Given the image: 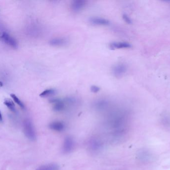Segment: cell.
<instances>
[{"mask_svg":"<svg viewBox=\"0 0 170 170\" xmlns=\"http://www.w3.org/2000/svg\"><path fill=\"white\" fill-rule=\"evenodd\" d=\"M128 123V112L121 109L113 111L108 115L106 121V126L113 138L121 139L127 132Z\"/></svg>","mask_w":170,"mask_h":170,"instance_id":"6da1fadb","label":"cell"},{"mask_svg":"<svg viewBox=\"0 0 170 170\" xmlns=\"http://www.w3.org/2000/svg\"><path fill=\"white\" fill-rule=\"evenodd\" d=\"M23 132L25 135L31 141H35L36 138V130L30 119H26L23 121Z\"/></svg>","mask_w":170,"mask_h":170,"instance_id":"7a4b0ae2","label":"cell"},{"mask_svg":"<svg viewBox=\"0 0 170 170\" xmlns=\"http://www.w3.org/2000/svg\"><path fill=\"white\" fill-rule=\"evenodd\" d=\"M0 40L15 49H18L19 47L17 40L6 31L0 33Z\"/></svg>","mask_w":170,"mask_h":170,"instance_id":"3957f363","label":"cell"},{"mask_svg":"<svg viewBox=\"0 0 170 170\" xmlns=\"http://www.w3.org/2000/svg\"><path fill=\"white\" fill-rule=\"evenodd\" d=\"M127 70V68L125 64L122 63L117 64L111 68V73L117 78H122L124 75Z\"/></svg>","mask_w":170,"mask_h":170,"instance_id":"277c9868","label":"cell"},{"mask_svg":"<svg viewBox=\"0 0 170 170\" xmlns=\"http://www.w3.org/2000/svg\"><path fill=\"white\" fill-rule=\"evenodd\" d=\"M88 147L91 152L97 153L100 151L103 148V144L102 141L99 138L93 137L90 139L88 142Z\"/></svg>","mask_w":170,"mask_h":170,"instance_id":"5b68a950","label":"cell"},{"mask_svg":"<svg viewBox=\"0 0 170 170\" xmlns=\"http://www.w3.org/2000/svg\"><path fill=\"white\" fill-rule=\"evenodd\" d=\"M69 40L64 37H56L52 38L49 41V44L54 47H63L68 44Z\"/></svg>","mask_w":170,"mask_h":170,"instance_id":"8992f818","label":"cell"},{"mask_svg":"<svg viewBox=\"0 0 170 170\" xmlns=\"http://www.w3.org/2000/svg\"><path fill=\"white\" fill-rule=\"evenodd\" d=\"M75 142L74 139L70 136H68L65 139L63 143L62 150L64 153H70L74 149Z\"/></svg>","mask_w":170,"mask_h":170,"instance_id":"52a82bcc","label":"cell"},{"mask_svg":"<svg viewBox=\"0 0 170 170\" xmlns=\"http://www.w3.org/2000/svg\"><path fill=\"white\" fill-rule=\"evenodd\" d=\"M89 22L92 25L99 26H106L110 24V21L108 19L99 17H91L89 19Z\"/></svg>","mask_w":170,"mask_h":170,"instance_id":"ba28073f","label":"cell"},{"mask_svg":"<svg viewBox=\"0 0 170 170\" xmlns=\"http://www.w3.org/2000/svg\"><path fill=\"white\" fill-rule=\"evenodd\" d=\"M86 2L84 0H74L71 4V9L74 12L82 11L85 8Z\"/></svg>","mask_w":170,"mask_h":170,"instance_id":"9c48e42d","label":"cell"},{"mask_svg":"<svg viewBox=\"0 0 170 170\" xmlns=\"http://www.w3.org/2000/svg\"><path fill=\"white\" fill-rule=\"evenodd\" d=\"M50 102L53 104V110L56 112H61L66 108V104L64 100L53 99H51Z\"/></svg>","mask_w":170,"mask_h":170,"instance_id":"30bf717a","label":"cell"},{"mask_svg":"<svg viewBox=\"0 0 170 170\" xmlns=\"http://www.w3.org/2000/svg\"><path fill=\"white\" fill-rule=\"evenodd\" d=\"M131 47V43L127 42H114L110 44V49L111 50L129 49Z\"/></svg>","mask_w":170,"mask_h":170,"instance_id":"8fae6325","label":"cell"},{"mask_svg":"<svg viewBox=\"0 0 170 170\" xmlns=\"http://www.w3.org/2000/svg\"><path fill=\"white\" fill-rule=\"evenodd\" d=\"M109 102L107 100L100 99L95 101L93 104V106L97 110L102 111L107 108Z\"/></svg>","mask_w":170,"mask_h":170,"instance_id":"7c38bea8","label":"cell"},{"mask_svg":"<svg viewBox=\"0 0 170 170\" xmlns=\"http://www.w3.org/2000/svg\"><path fill=\"white\" fill-rule=\"evenodd\" d=\"M49 128L55 131L62 132L65 129V125L62 122L54 121L50 124Z\"/></svg>","mask_w":170,"mask_h":170,"instance_id":"4fadbf2b","label":"cell"},{"mask_svg":"<svg viewBox=\"0 0 170 170\" xmlns=\"http://www.w3.org/2000/svg\"><path fill=\"white\" fill-rule=\"evenodd\" d=\"M138 158L141 161L147 162L150 160L152 158V156L150 153L146 150L140 151L138 154Z\"/></svg>","mask_w":170,"mask_h":170,"instance_id":"5bb4252c","label":"cell"},{"mask_svg":"<svg viewBox=\"0 0 170 170\" xmlns=\"http://www.w3.org/2000/svg\"><path fill=\"white\" fill-rule=\"evenodd\" d=\"M59 167L56 164H49L40 166L36 170H59Z\"/></svg>","mask_w":170,"mask_h":170,"instance_id":"9a60e30c","label":"cell"},{"mask_svg":"<svg viewBox=\"0 0 170 170\" xmlns=\"http://www.w3.org/2000/svg\"><path fill=\"white\" fill-rule=\"evenodd\" d=\"M4 103L9 109L11 110L12 112H15L16 111L15 104L11 99H9V98L5 99Z\"/></svg>","mask_w":170,"mask_h":170,"instance_id":"2e32d148","label":"cell"},{"mask_svg":"<svg viewBox=\"0 0 170 170\" xmlns=\"http://www.w3.org/2000/svg\"><path fill=\"white\" fill-rule=\"evenodd\" d=\"M56 92V90L54 89H47L42 92L40 94L39 96L41 97H48L49 96L52 95Z\"/></svg>","mask_w":170,"mask_h":170,"instance_id":"e0dca14e","label":"cell"},{"mask_svg":"<svg viewBox=\"0 0 170 170\" xmlns=\"http://www.w3.org/2000/svg\"><path fill=\"white\" fill-rule=\"evenodd\" d=\"M10 96L12 98L15 102L22 109H25V106L24 104L22 102V101H21V100L19 99V98L17 97L15 94L12 93V94H10Z\"/></svg>","mask_w":170,"mask_h":170,"instance_id":"ac0fdd59","label":"cell"},{"mask_svg":"<svg viewBox=\"0 0 170 170\" xmlns=\"http://www.w3.org/2000/svg\"><path fill=\"white\" fill-rule=\"evenodd\" d=\"M122 19H124V21L128 24H131L132 23V21L131 18L128 16L126 14H123L122 15Z\"/></svg>","mask_w":170,"mask_h":170,"instance_id":"d6986e66","label":"cell"},{"mask_svg":"<svg viewBox=\"0 0 170 170\" xmlns=\"http://www.w3.org/2000/svg\"><path fill=\"white\" fill-rule=\"evenodd\" d=\"M100 90V88L98 86L93 85L91 86L90 87V90H91V92L93 93H97Z\"/></svg>","mask_w":170,"mask_h":170,"instance_id":"ffe728a7","label":"cell"},{"mask_svg":"<svg viewBox=\"0 0 170 170\" xmlns=\"http://www.w3.org/2000/svg\"><path fill=\"white\" fill-rule=\"evenodd\" d=\"M3 120V118H2V115L1 112L0 111V121H2Z\"/></svg>","mask_w":170,"mask_h":170,"instance_id":"44dd1931","label":"cell"},{"mask_svg":"<svg viewBox=\"0 0 170 170\" xmlns=\"http://www.w3.org/2000/svg\"><path fill=\"white\" fill-rule=\"evenodd\" d=\"M3 86V83L1 81H0V88Z\"/></svg>","mask_w":170,"mask_h":170,"instance_id":"7402d4cb","label":"cell"}]
</instances>
